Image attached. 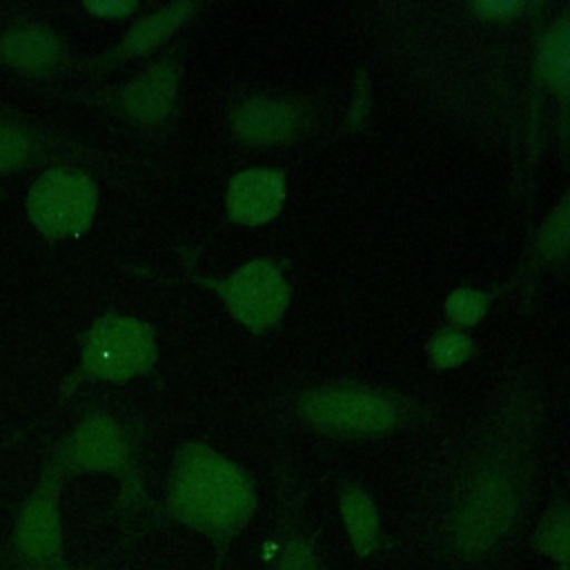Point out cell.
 <instances>
[{"label":"cell","mask_w":570,"mask_h":570,"mask_svg":"<svg viewBox=\"0 0 570 570\" xmlns=\"http://www.w3.org/2000/svg\"><path fill=\"white\" fill-rule=\"evenodd\" d=\"M256 503L254 481L236 461L203 441L176 448L165 485V512L171 521L225 548L247 528Z\"/></svg>","instance_id":"obj_1"},{"label":"cell","mask_w":570,"mask_h":570,"mask_svg":"<svg viewBox=\"0 0 570 570\" xmlns=\"http://www.w3.org/2000/svg\"><path fill=\"white\" fill-rule=\"evenodd\" d=\"M523 508V479L503 454L481 459L459 485L448 521L445 543L465 561L494 552L519 523Z\"/></svg>","instance_id":"obj_2"},{"label":"cell","mask_w":570,"mask_h":570,"mask_svg":"<svg viewBox=\"0 0 570 570\" xmlns=\"http://www.w3.org/2000/svg\"><path fill=\"white\" fill-rule=\"evenodd\" d=\"M67 481L69 476L51 450L13 519L9 550L18 570H76L67 557L62 521Z\"/></svg>","instance_id":"obj_3"},{"label":"cell","mask_w":570,"mask_h":570,"mask_svg":"<svg viewBox=\"0 0 570 570\" xmlns=\"http://www.w3.org/2000/svg\"><path fill=\"white\" fill-rule=\"evenodd\" d=\"M67 476L102 474L120 481L129 503H140L134 445L127 428L107 412L85 414L53 448ZM145 499V497H142Z\"/></svg>","instance_id":"obj_4"},{"label":"cell","mask_w":570,"mask_h":570,"mask_svg":"<svg viewBox=\"0 0 570 570\" xmlns=\"http://www.w3.org/2000/svg\"><path fill=\"white\" fill-rule=\"evenodd\" d=\"M158 361L156 334L149 323L127 314H105L85 332L80 376L102 383H127L145 376Z\"/></svg>","instance_id":"obj_5"},{"label":"cell","mask_w":570,"mask_h":570,"mask_svg":"<svg viewBox=\"0 0 570 570\" xmlns=\"http://www.w3.org/2000/svg\"><path fill=\"white\" fill-rule=\"evenodd\" d=\"M98 212V187L94 178L76 167H51L36 178L27 191V216L31 225L51 240L85 234Z\"/></svg>","instance_id":"obj_6"},{"label":"cell","mask_w":570,"mask_h":570,"mask_svg":"<svg viewBox=\"0 0 570 570\" xmlns=\"http://www.w3.org/2000/svg\"><path fill=\"white\" fill-rule=\"evenodd\" d=\"M298 410L318 430L354 436L390 432L399 421L396 407L385 396L358 387L312 390L301 399Z\"/></svg>","instance_id":"obj_7"},{"label":"cell","mask_w":570,"mask_h":570,"mask_svg":"<svg viewBox=\"0 0 570 570\" xmlns=\"http://www.w3.org/2000/svg\"><path fill=\"white\" fill-rule=\"evenodd\" d=\"M232 316L252 332L269 330L285 312L289 287L281 269L269 261H249L216 283Z\"/></svg>","instance_id":"obj_8"},{"label":"cell","mask_w":570,"mask_h":570,"mask_svg":"<svg viewBox=\"0 0 570 570\" xmlns=\"http://www.w3.org/2000/svg\"><path fill=\"white\" fill-rule=\"evenodd\" d=\"M180 71L174 62L160 60L114 94V107L136 125L154 127L167 120L176 105Z\"/></svg>","instance_id":"obj_9"},{"label":"cell","mask_w":570,"mask_h":570,"mask_svg":"<svg viewBox=\"0 0 570 570\" xmlns=\"http://www.w3.org/2000/svg\"><path fill=\"white\" fill-rule=\"evenodd\" d=\"M285 203V178L276 169H245L229 180L225 207L240 225L272 220Z\"/></svg>","instance_id":"obj_10"},{"label":"cell","mask_w":570,"mask_h":570,"mask_svg":"<svg viewBox=\"0 0 570 570\" xmlns=\"http://www.w3.org/2000/svg\"><path fill=\"white\" fill-rule=\"evenodd\" d=\"M67 47L60 33L42 24H16L0 33V58L24 73H49L62 65Z\"/></svg>","instance_id":"obj_11"},{"label":"cell","mask_w":570,"mask_h":570,"mask_svg":"<svg viewBox=\"0 0 570 570\" xmlns=\"http://www.w3.org/2000/svg\"><path fill=\"white\" fill-rule=\"evenodd\" d=\"M298 114L292 105L269 98L243 102L234 114V131L249 145H281L294 138Z\"/></svg>","instance_id":"obj_12"},{"label":"cell","mask_w":570,"mask_h":570,"mask_svg":"<svg viewBox=\"0 0 570 570\" xmlns=\"http://www.w3.org/2000/svg\"><path fill=\"white\" fill-rule=\"evenodd\" d=\"M196 4L191 2H171L165 4L151 13H147L145 18H140L127 33L125 38L109 49L105 56H100V62H120L134 56H140L154 47H158L160 42H165L180 24H185L191 13H194Z\"/></svg>","instance_id":"obj_13"},{"label":"cell","mask_w":570,"mask_h":570,"mask_svg":"<svg viewBox=\"0 0 570 570\" xmlns=\"http://www.w3.org/2000/svg\"><path fill=\"white\" fill-rule=\"evenodd\" d=\"M341 521L352 550L358 557H370L381 543V514L374 499L361 488H347L338 501Z\"/></svg>","instance_id":"obj_14"},{"label":"cell","mask_w":570,"mask_h":570,"mask_svg":"<svg viewBox=\"0 0 570 570\" xmlns=\"http://www.w3.org/2000/svg\"><path fill=\"white\" fill-rule=\"evenodd\" d=\"M53 138L36 125L0 118V176L29 167L53 149Z\"/></svg>","instance_id":"obj_15"},{"label":"cell","mask_w":570,"mask_h":570,"mask_svg":"<svg viewBox=\"0 0 570 570\" xmlns=\"http://www.w3.org/2000/svg\"><path fill=\"white\" fill-rule=\"evenodd\" d=\"M539 73L550 89L570 94V20L557 22L546 33L539 51Z\"/></svg>","instance_id":"obj_16"},{"label":"cell","mask_w":570,"mask_h":570,"mask_svg":"<svg viewBox=\"0 0 570 570\" xmlns=\"http://www.w3.org/2000/svg\"><path fill=\"white\" fill-rule=\"evenodd\" d=\"M537 550L561 568H570V501L550 505L534 528Z\"/></svg>","instance_id":"obj_17"},{"label":"cell","mask_w":570,"mask_h":570,"mask_svg":"<svg viewBox=\"0 0 570 570\" xmlns=\"http://www.w3.org/2000/svg\"><path fill=\"white\" fill-rule=\"evenodd\" d=\"M539 252L546 258H563L570 254V191L546 218L539 232Z\"/></svg>","instance_id":"obj_18"},{"label":"cell","mask_w":570,"mask_h":570,"mask_svg":"<svg viewBox=\"0 0 570 570\" xmlns=\"http://www.w3.org/2000/svg\"><path fill=\"white\" fill-rule=\"evenodd\" d=\"M428 352L436 367H454L472 354V343L465 334L456 330H441L432 336Z\"/></svg>","instance_id":"obj_19"},{"label":"cell","mask_w":570,"mask_h":570,"mask_svg":"<svg viewBox=\"0 0 570 570\" xmlns=\"http://www.w3.org/2000/svg\"><path fill=\"white\" fill-rule=\"evenodd\" d=\"M448 316L459 325H476L488 309V296L479 289L459 287L445 301Z\"/></svg>","instance_id":"obj_20"},{"label":"cell","mask_w":570,"mask_h":570,"mask_svg":"<svg viewBox=\"0 0 570 570\" xmlns=\"http://www.w3.org/2000/svg\"><path fill=\"white\" fill-rule=\"evenodd\" d=\"M276 570H323L314 546L307 539H287L281 546Z\"/></svg>","instance_id":"obj_21"},{"label":"cell","mask_w":570,"mask_h":570,"mask_svg":"<svg viewBox=\"0 0 570 570\" xmlns=\"http://www.w3.org/2000/svg\"><path fill=\"white\" fill-rule=\"evenodd\" d=\"M521 7L523 4L517 0H483L474 4V11L488 20H505L514 18L521 11Z\"/></svg>","instance_id":"obj_22"},{"label":"cell","mask_w":570,"mask_h":570,"mask_svg":"<svg viewBox=\"0 0 570 570\" xmlns=\"http://www.w3.org/2000/svg\"><path fill=\"white\" fill-rule=\"evenodd\" d=\"M85 9L96 13L98 18L118 20V18H127L129 13H134L136 2H89V4H85Z\"/></svg>","instance_id":"obj_23"},{"label":"cell","mask_w":570,"mask_h":570,"mask_svg":"<svg viewBox=\"0 0 570 570\" xmlns=\"http://www.w3.org/2000/svg\"><path fill=\"white\" fill-rule=\"evenodd\" d=\"M552 570H570V568H561V566H554Z\"/></svg>","instance_id":"obj_24"}]
</instances>
